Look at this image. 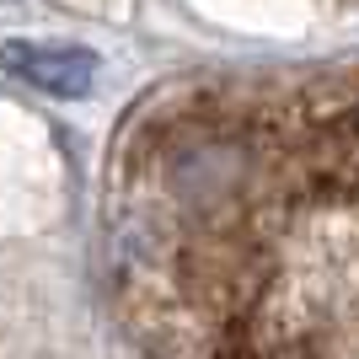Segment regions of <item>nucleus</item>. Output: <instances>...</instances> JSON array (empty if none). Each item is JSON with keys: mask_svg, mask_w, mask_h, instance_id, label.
Segmentation results:
<instances>
[{"mask_svg": "<svg viewBox=\"0 0 359 359\" xmlns=\"http://www.w3.org/2000/svg\"><path fill=\"white\" fill-rule=\"evenodd\" d=\"M161 316L177 359H359V236H194Z\"/></svg>", "mask_w": 359, "mask_h": 359, "instance_id": "obj_1", "label": "nucleus"}, {"mask_svg": "<svg viewBox=\"0 0 359 359\" xmlns=\"http://www.w3.org/2000/svg\"><path fill=\"white\" fill-rule=\"evenodd\" d=\"M6 65H11L16 75H27L32 86L54 91V97H75V91L91 86V75H97V65L86 60V54H75V48H6Z\"/></svg>", "mask_w": 359, "mask_h": 359, "instance_id": "obj_2", "label": "nucleus"}]
</instances>
